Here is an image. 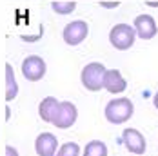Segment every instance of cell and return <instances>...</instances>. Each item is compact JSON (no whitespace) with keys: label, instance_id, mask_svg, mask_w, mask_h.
I'll return each mask as SVG.
<instances>
[{"label":"cell","instance_id":"cell-1","mask_svg":"<svg viewBox=\"0 0 158 156\" xmlns=\"http://www.w3.org/2000/svg\"><path fill=\"white\" fill-rule=\"evenodd\" d=\"M135 113V105L129 98H116L106 105V118L109 124H124Z\"/></svg>","mask_w":158,"mask_h":156},{"label":"cell","instance_id":"cell-2","mask_svg":"<svg viewBox=\"0 0 158 156\" xmlns=\"http://www.w3.org/2000/svg\"><path fill=\"white\" fill-rule=\"evenodd\" d=\"M106 67L104 64L100 62H91L87 64L82 73H80V80H82V85L87 89V91H100L104 87V75H106Z\"/></svg>","mask_w":158,"mask_h":156},{"label":"cell","instance_id":"cell-3","mask_svg":"<svg viewBox=\"0 0 158 156\" xmlns=\"http://www.w3.org/2000/svg\"><path fill=\"white\" fill-rule=\"evenodd\" d=\"M135 36H136V31L129 24H116L109 31V42L114 49L126 51L135 44Z\"/></svg>","mask_w":158,"mask_h":156},{"label":"cell","instance_id":"cell-4","mask_svg":"<svg viewBox=\"0 0 158 156\" xmlns=\"http://www.w3.org/2000/svg\"><path fill=\"white\" fill-rule=\"evenodd\" d=\"M77 118H78V109L75 107V104L60 102L55 114H53V118H51V124L55 127H58V129H69L77 122Z\"/></svg>","mask_w":158,"mask_h":156},{"label":"cell","instance_id":"cell-5","mask_svg":"<svg viewBox=\"0 0 158 156\" xmlns=\"http://www.w3.org/2000/svg\"><path fill=\"white\" fill-rule=\"evenodd\" d=\"M87 33H89L87 24L84 20H75L64 27V42L69 46H78L85 40Z\"/></svg>","mask_w":158,"mask_h":156},{"label":"cell","instance_id":"cell-6","mask_svg":"<svg viewBox=\"0 0 158 156\" xmlns=\"http://www.w3.org/2000/svg\"><path fill=\"white\" fill-rule=\"evenodd\" d=\"M22 75L26 76V80L29 82H38L42 80L46 75V62L40 56H27L22 62Z\"/></svg>","mask_w":158,"mask_h":156},{"label":"cell","instance_id":"cell-7","mask_svg":"<svg viewBox=\"0 0 158 156\" xmlns=\"http://www.w3.org/2000/svg\"><path fill=\"white\" fill-rule=\"evenodd\" d=\"M122 142L126 145V149H129V153L133 154H143L145 153V138L138 129L127 127L122 131Z\"/></svg>","mask_w":158,"mask_h":156},{"label":"cell","instance_id":"cell-8","mask_svg":"<svg viewBox=\"0 0 158 156\" xmlns=\"http://www.w3.org/2000/svg\"><path fill=\"white\" fill-rule=\"evenodd\" d=\"M135 31L142 40H151L156 35V22L151 15H140L135 18Z\"/></svg>","mask_w":158,"mask_h":156},{"label":"cell","instance_id":"cell-9","mask_svg":"<svg viewBox=\"0 0 158 156\" xmlns=\"http://www.w3.org/2000/svg\"><path fill=\"white\" fill-rule=\"evenodd\" d=\"M56 147H58L56 136L51 134V133H42L35 140V151H36L38 156H55Z\"/></svg>","mask_w":158,"mask_h":156},{"label":"cell","instance_id":"cell-10","mask_svg":"<svg viewBox=\"0 0 158 156\" xmlns=\"http://www.w3.org/2000/svg\"><path fill=\"white\" fill-rule=\"evenodd\" d=\"M126 87H127V82L118 69L106 71V75H104V89L106 91H109L111 94H118V93H124Z\"/></svg>","mask_w":158,"mask_h":156},{"label":"cell","instance_id":"cell-11","mask_svg":"<svg viewBox=\"0 0 158 156\" xmlns=\"http://www.w3.org/2000/svg\"><path fill=\"white\" fill-rule=\"evenodd\" d=\"M58 100L56 98H53V96H46L42 102H40V105H38V114H40V118L44 120V122H49L51 124V118H53V114H55V111L58 107Z\"/></svg>","mask_w":158,"mask_h":156},{"label":"cell","instance_id":"cell-12","mask_svg":"<svg viewBox=\"0 0 158 156\" xmlns=\"http://www.w3.org/2000/svg\"><path fill=\"white\" fill-rule=\"evenodd\" d=\"M18 93V84L15 80V73H13V67L11 64H6V100L11 102Z\"/></svg>","mask_w":158,"mask_h":156},{"label":"cell","instance_id":"cell-13","mask_svg":"<svg viewBox=\"0 0 158 156\" xmlns=\"http://www.w3.org/2000/svg\"><path fill=\"white\" fill-rule=\"evenodd\" d=\"M84 156H107V145L100 140H91L84 147Z\"/></svg>","mask_w":158,"mask_h":156},{"label":"cell","instance_id":"cell-14","mask_svg":"<svg viewBox=\"0 0 158 156\" xmlns=\"http://www.w3.org/2000/svg\"><path fill=\"white\" fill-rule=\"evenodd\" d=\"M56 156H80V145L75 142H67L58 149Z\"/></svg>","mask_w":158,"mask_h":156},{"label":"cell","instance_id":"cell-15","mask_svg":"<svg viewBox=\"0 0 158 156\" xmlns=\"http://www.w3.org/2000/svg\"><path fill=\"white\" fill-rule=\"evenodd\" d=\"M53 9L56 11V13H71L73 9H75V2H65V4H62V2H53Z\"/></svg>","mask_w":158,"mask_h":156},{"label":"cell","instance_id":"cell-16","mask_svg":"<svg viewBox=\"0 0 158 156\" xmlns=\"http://www.w3.org/2000/svg\"><path fill=\"white\" fill-rule=\"evenodd\" d=\"M6 156H18V151L13 149L11 145H7V147H6Z\"/></svg>","mask_w":158,"mask_h":156},{"label":"cell","instance_id":"cell-17","mask_svg":"<svg viewBox=\"0 0 158 156\" xmlns=\"http://www.w3.org/2000/svg\"><path fill=\"white\" fill-rule=\"evenodd\" d=\"M155 107H156V109H158V93L155 94Z\"/></svg>","mask_w":158,"mask_h":156},{"label":"cell","instance_id":"cell-18","mask_svg":"<svg viewBox=\"0 0 158 156\" xmlns=\"http://www.w3.org/2000/svg\"><path fill=\"white\" fill-rule=\"evenodd\" d=\"M136 156H138V154H136Z\"/></svg>","mask_w":158,"mask_h":156}]
</instances>
